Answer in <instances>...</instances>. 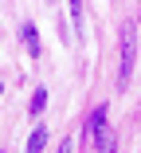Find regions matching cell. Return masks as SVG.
Wrapping results in <instances>:
<instances>
[{"mask_svg": "<svg viewBox=\"0 0 141 153\" xmlns=\"http://www.w3.org/2000/svg\"><path fill=\"white\" fill-rule=\"evenodd\" d=\"M133 63H137V36H133V27L125 24L122 27V63H118V90L129 86L133 79Z\"/></svg>", "mask_w": 141, "mask_h": 153, "instance_id": "1", "label": "cell"}, {"mask_svg": "<svg viewBox=\"0 0 141 153\" xmlns=\"http://www.w3.org/2000/svg\"><path fill=\"white\" fill-rule=\"evenodd\" d=\"M106 110H110L106 102H102V106H94V110H90V122H86V137H90L102 153L114 149V141H110V126H106Z\"/></svg>", "mask_w": 141, "mask_h": 153, "instance_id": "2", "label": "cell"}, {"mask_svg": "<svg viewBox=\"0 0 141 153\" xmlns=\"http://www.w3.org/2000/svg\"><path fill=\"white\" fill-rule=\"evenodd\" d=\"M20 39H24V47H27V55H35V59H39V51H43V43H39V32H35V24H24V27H20Z\"/></svg>", "mask_w": 141, "mask_h": 153, "instance_id": "3", "label": "cell"}, {"mask_svg": "<svg viewBox=\"0 0 141 153\" xmlns=\"http://www.w3.org/2000/svg\"><path fill=\"white\" fill-rule=\"evenodd\" d=\"M43 145H47V126H35L32 137H27V149H24V153H43Z\"/></svg>", "mask_w": 141, "mask_h": 153, "instance_id": "4", "label": "cell"}, {"mask_svg": "<svg viewBox=\"0 0 141 153\" xmlns=\"http://www.w3.org/2000/svg\"><path fill=\"white\" fill-rule=\"evenodd\" d=\"M43 106H47V90L39 86L35 94H32V106H27V114H32V118H39V114H43Z\"/></svg>", "mask_w": 141, "mask_h": 153, "instance_id": "5", "label": "cell"}, {"mask_svg": "<svg viewBox=\"0 0 141 153\" xmlns=\"http://www.w3.org/2000/svg\"><path fill=\"white\" fill-rule=\"evenodd\" d=\"M71 4V24H75V32H82V8H86V0H67Z\"/></svg>", "mask_w": 141, "mask_h": 153, "instance_id": "6", "label": "cell"}, {"mask_svg": "<svg viewBox=\"0 0 141 153\" xmlns=\"http://www.w3.org/2000/svg\"><path fill=\"white\" fill-rule=\"evenodd\" d=\"M59 153H71V137H67V141H63V145H59Z\"/></svg>", "mask_w": 141, "mask_h": 153, "instance_id": "7", "label": "cell"}]
</instances>
